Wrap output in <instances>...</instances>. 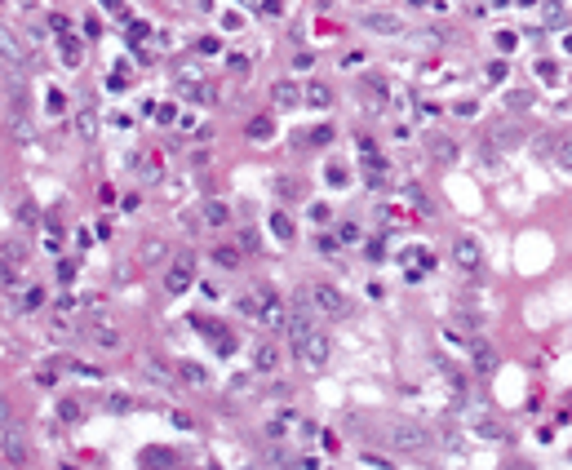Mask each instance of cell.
<instances>
[{
  "instance_id": "obj_1",
  "label": "cell",
  "mask_w": 572,
  "mask_h": 470,
  "mask_svg": "<svg viewBox=\"0 0 572 470\" xmlns=\"http://www.w3.org/2000/svg\"><path fill=\"white\" fill-rule=\"evenodd\" d=\"M307 297H311V306H315V315L319 320H346L350 315V297L338 289V284H307Z\"/></svg>"
},
{
  "instance_id": "obj_2",
  "label": "cell",
  "mask_w": 572,
  "mask_h": 470,
  "mask_svg": "<svg viewBox=\"0 0 572 470\" xmlns=\"http://www.w3.org/2000/svg\"><path fill=\"white\" fill-rule=\"evenodd\" d=\"M386 444H391L395 452H422L430 444V430L422 422H391L386 426Z\"/></svg>"
},
{
  "instance_id": "obj_3",
  "label": "cell",
  "mask_w": 572,
  "mask_h": 470,
  "mask_svg": "<svg viewBox=\"0 0 572 470\" xmlns=\"http://www.w3.org/2000/svg\"><path fill=\"white\" fill-rule=\"evenodd\" d=\"M293 346H297V360H302V368H307V373H319V368L328 364V333H324V328L307 333V338L293 342Z\"/></svg>"
},
{
  "instance_id": "obj_4",
  "label": "cell",
  "mask_w": 572,
  "mask_h": 470,
  "mask_svg": "<svg viewBox=\"0 0 572 470\" xmlns=\"http://www.w3.org/2000/svg\"><path fill=\"white\" fill-rule=\"evenodd\" d=\"M253 293H258V324L262 328H284V311H289V306L280 302V293L266 289V284H258Z\"/></svg>"
},
{
  "instance_id": "obj_5",
  "label": "cell",
  "mask_w": 572,
  "mask_h": 470,
  "mask_svg": "<svg viewBox=\"0 0 572 470\" xmlns=\"http://www.w3.org/2000/svg\"><path fill=\"white\" fill-rule=\"evenodd\" d=\"M191 284H195V262L191 258H178L169 271H164V293H169V297H182Z\"/></svg>"
},
{
  "instance_id": "obj_6",
  "label": "cell",
  "mask_w": 572,
  "mask_h": 470,
  "mask_svg": "<svg viewBox=\"0 0 572 470\" xmlns=\"http://www.w3.org/2000/svg\"><path fill=\"white\" fill-rule=\"evenodd\" d=\"M452 262H457L466 275H475L484 266V253H479V244L470 240V235H457V240H452Z\"/></svg>"
},
{
  "instance_id": "obj_7",
  "label": "cell",
  "mask_w": 572,
  "mask_h": 470,
  "mask_svg": "<svg viewBox=\"0 0 572 470\" xmlns=\"http://www.w3.org/2000/svg\"><path fill=\"white\" fill-rule=\"evenodd\" d=\"M0 448H5V457H9L13 466H23V462L31 457V448H27V435H23V426H18V422L0 430Z\"/></svg>"
},
{
  "instance_id": "obj_8",
  "label": "cell",
  "mask_w": 572,
  "mask_h": 470,
  "mask_svg": "<svg viewBox=\"0 0 572 470\" xmlns=\"http://www.w3.org/2000/svg\"><path fill=\"white\" fill-rule=\"evenodd\" d=\"M253 373H262V377H271V373H280V364H284V350L275 346V342H258L253 346Z\"/></svg>"
},
{
  "instance_id": "obj_9",
  "label": "cell",
  "mask_w": 572,
  "mask_h": 470,
  "mask_svg": "<svg viewBox=\"0 0 572 470\" xmlns=\"http://www.w3.org/2000/svg\"><path fill=\"white\" fill-rule=\"evenodd\" d=\"M466 350H470V368H475L479 377H493V373H497V350L488 346V342H479V338H475Z\"/></svg>"
},
{
  "instance_id": "obj_10",
  "label": "cell",
  "mask_w": 572,
  "mask_h": 470,
  "mask_svg": "<svg viewBox=\"0 0 572 470\" xmlns=\"http://www.w3.org/2000/svg\"><path fill=\"white\" fill-rule=\"evenodd\" d=\"M0 62H5V67H27V49H23L18 36H13V31H5V27H0Z\"/></svg>"
},
{
  "instance_id": "obj_11",
  "label": "cell",
  "mask_w": 572,
  "mask_h": 470,
  "mask_svg": "<svg viewBox=\"0 0 572 470\" xmlns=\"http://www.w3.org/2000/svg\"><path fill=\"white\" fill-rule=\"evenodd\" d=\"M142 377H147V382H156V386H173V377H178V373H173V368L164 364L160 355H147V360H142Z\"/></svg>"
},
{
  "instance_id": "obj_12",
  "label": "cell",
  "mask_w": 572,
  "mask_h": 470,
  "mask_svg": "<svg viewBox=\"0 0 572 470\" xmlns=\"http://www.w3.org/2000/svg\"><path fill=\"white\" fill-rule=\"evenodd\" d=\"M364 27L377 31V36H399V31H404L399 13H364Z\"/></svg>"
},
{
  "instance_id": "obj_13",
  "label": "cell",
  "mask_w": 572,
  "mask_h": 470,
  "mask_svg": "<svg viewBox=\"0 0 572 470\" xmlns=\"http://www.w3.org/2000/svg\"><path fill=\"white\" fill-rule=\"evenodd\" d=\"M470 430H475L479 440H488V444H506V440H510V430H506V426H497V422H488V417L470 422Z\"/></svg>"
},
{
  "instance_id": "obj_14",
  "label": "cell",
  "mask_w": 572,
  "mask_h": 470,
  "mask_svg": "<svg viewBox=\"0 0 572 470\" xmlns=\"http://www.w3.org/2000/svg\"><path fill=\"white\" fill-rule=\"evenodd\" d=\"M200 222H205V227H227L231 222V209L222 205V200H209V205L200 209Z\"/></svg>"
},
{
  "instance_id": "obj_15",
  "label": "cell",
  "mask_w": 572,
  "mask_h": 470,
  "mask_svg": "<svg viewBox=\"0 0 572 470\" xmlns=\"http://www.w3.org/2000/svg\"><path fill=\"white\" fill-rule=\"evenodd\" d=\"M89 338H93V346H103V350H120V333H115V328H107V324H93L89 328Z\"/></svg>"
},
{
  "instance_id": "obj_16",
  "label": "cell",
  "mask_w": 572,
  "mask_h": 470,
  "mask_svg": "<svg viewBox=\"0 0 572 470\" xmlns=\"http://www.w3.org/2000/svg\"><path fill=\"white\" fill-rule=\"evenodd\" d=\"M76 133H80L85 142L98 138V115H93V107H80V115H76Z\"/></svg>"
},
{
  "instance_id": "obj_17",
  "label": "cell",
  "mask_w": 572,
  "mask_h": 470,
  "mask_svg": "<svg viewBox=\"0 0 572 470\" xmlns=\"http://www.w3.org/2000/svg\"><path fill=\"white\" fill-rule=\"evenodd\" d=\"M271 98H275V107H297V85L293 80H275V89H271Z\"/></svg>"
},
{
  "instance_id": "obj_18",
  "label": "cell",
  "mask_w": 572,
  "mask_h": 470,
  "mask_svg": "<svg viewBox=\"0 0 572 470\" xmlns=\"http://www.w3.org/2000/svg\"><path fill=\"white\" fill-rule=\"evenodd\" d=\"M404 262H408L413 271H435V253H430V248H422V244L408 248V253H404Z\"/></svg>"
},
{
  "instance_id": "obj_19",
  "label": "cell",
  "mask_w": 572,
  "mask_h": 470,
  "mask_svg": "<svg viewBox=\"0 0 572 470\" xmlns=\"http://www.w3.org/2000/svg\"><path fill=\"white\" fill-rule=\"evenodd\" d=\"M209 262L213 266H222V271H235V266H240V248H213V253H209Z\"/></svg>"
},
{
  "instance_id": "obj_20",
  "label": "cell",
  "mask_w": 572,
  "mask_h": 470,
  "mask_svg": "<svg viewBox=\"0 0 572 470\" xmlns=\"http://www.w3.org/2000/svg\"><path fill=\"white\" fill-rule=\"evenodd\" d=\"M271 231H275V240H293V235H297V227H293V217L289 213H271Z\"/></svg>"
},
{
  "instance_id": "obj_21",
  "label": "cell",
  "mask_w": 572,
  "mask_h": 470,
  "mask_svg": "<svg viewBox=\"0 0 572 470\" xmlns=\"http://www.w3.org/2000/svg\"><path fill=\"white\" fill-rule=\"evenodd\" d=\"M178 377L191 382V386H205V382H209V373H205V368H200L195 360H182V364H178Z\"/></svg>"
},
{
  "instance_id": "obj_22",
  "label": "cell",
  "mask_w": 572,
  "mask_h": 470,
  "mask_svg": "<svg viewBox=\"0 0 572 470\" xmlns=\"http://www.w3.org/2000/svg\"><path fill=\"white\" fill-rule=\"evenodd\" d=\"M430 151H435V160H440V164L457 160V142H452V138H430Z\"/></svg>"
},
{
  "instance_id": "obj_23",
  "label": "cell",
  "mask_w": 572,
  "mask_h": 470,
  "mask_svg": "<svg viewBox=\"0 0 572 470\" xmlns=\"http://www.w3.org/2000/svg\"><path fill=\"white\" fill-rule=\"evenodd\" d=\"M248 138H253V142H271L275 138V125L266 120V115H258V120H248Z\"/></svg>"
},
{
  "instance_id": "obj_24",
  "label": "cell",
  "mask_w": 572,
  "mask_h": 470,
  "mask_svg": "<svg viewBox=\"0 0 572 470\" xmlns=\"http://www.w3.org/2000/svg\"><path fill=\"white\" fill-rule=\"evenodd\" d=\"M80 58H85V45H80V40H62V62L80 67Z\"/></svg>"
},
{
  "instance_id": "obj_25",
  "label": "cell",
  "mask_w": 572,
  "mask_h": 470,
  "mask_svg": "<svg viewBox=\"0 0 572 470\" xmlns=\"http://www.w3.org/2000/svg\"><path fill=\"white\" fill-rule=\"evenodd\" d=\"M164 253H169V244H164V240H147V244H142V253H138V258H142V262H160Z\"/></svg>"
},
{
  "instance_id": "obj_26",
  "label": "cell",
  "mask_w": 572,
  "mask_h": 470,
  "mask_svg": "<svg viewBox=\"0 0 572 470\" xmlns=\"http://www.w3.org/2000/svg\"><path fill=\"white\" fill-rule=\"evenodd\" d=\"M9 129H13V138H18V142H27V138H31V125H27V115H23V107L13 111V120H9Z\"/></svg>"
},
{
  "instance_id": "obj_27",
  "label": "cell",
  "mask_w": 572,
  "mask_h": 470,
  "mask_svg": "<svg viewBox=\"0 0 572 470\" xmlns=\"http://www.w3.org/2000/svg\"><path fill=\"white\" fill-rule=\"evenodd\" d=\"M307 103H311V107H328V103H333L328 85H311V89H307Z\"/></svg>"
},
{
  "instance_id": "obj_28",
  "label": "cell",
  "mask_w": 572,
  "mask_h": 470,
  "mask_svg": "<svg viewBox=\"0 0 572 470\" xmlns=\"http://www.w3.org/2000/svg\"><path fill=\"white\" fill-rule=\"evenodd\" d=\"M293 426H297V413H280L275 422H271V435H275V440H280V435H289Z\"/></svg>"
},
{
  "instance_id": "obj_29",
  "label": "cell",
  "mask_w": 572,
  "mask_h": 470,
  "mask_svg": "<svg viewBox=\"0 0 572 470\" xmlns=\"http://www.w3.org/2000/svg\"><path fill=\"white\" fill-rule=\"evenodd\" d=\"M307 142H311V147H328V142H333V125L311 129V133H307Z\"/></svg>"
},
{
  "instance_id": "obj_30",
  "label": "cell",
  "mask_w": 572,
  "mask_h": 470,
  "mask_svg": "<svg viewBox=\"0 0 572 470\" xmlns=\"http://www.w3.org/2000/svg\"><path fill=\"white\" fill-rule=\"evenodd\" d=\"M147 462H151V466H169V462H173V452H164V448H147V452H142V466H147Z\"/></svg>"
},
{
  "instance_id": "obj_31",
  "label": "cell",
  "mask_w": 572,
  "mask_h": 470,
  "mask_svg": "<svg viewBox=\"0 0 572 470\" xmlns=\"http://www.w3.org/2000/svg\"><path fill=\"white\" fill-rule=\"evenodd\" d=\"M519 138H524V133H519V129H497V133H493V142H497L501 151H506V147H515Z\"/></svg>"
},
{
  "instance_id": "obj_32",
  "label": "cell",
  "mask_w": 572,
  "mask_h": 470,
  "mask_svg": "<svg viewBox=\"0 0 572 470\" xmlns=\"http://www.w3.org/2000/svg\"><path fill=\"white\" fill-rule=\"evenodd\" d=\"M58 417H62V422H80V399H62Z\"/></svg>"
},
{
  "instance_id": "obj_33",
  "label": "cell",
  "mask_w": 572,
  "mask_h": 470,
  "mask_svg": "<svg viewBox=\"0 0 572 470\" xmlns=\"http://www.w3.org/2000/svg\"><path fill=\"white\" fill-rule=\"evenodd\" d=\"M18 306H23V311H36V306H45V289H27Z\"/></svg>"
},
{
  "instance_id": "obj_34",
  "label": "cell",
  "mask_w": 572,
  "mask_h": 470,
  "mask_svg": "<svg viewBox=\"0 0 572 470\" xmlns=\"http://www.w3.org/2000/svg\"><path fill=\"white\" fill-rule=\"evenodd\" d=\"M413 40L422 45V49H435V45H444V31H417Z\"/></svg>"
},
{
  "instance_id": "obj_35",
  "label": "cell",
  "mask_w": 572,
  "mask_h": 470,
  "mask_svg": "<svg viewBox=\"0 0 572 470\" xmlns=\"http://www.w3.org/2000/svg\"><path fill=\"white\" fill-rule=\"evenodd\" d=\"M528 103H532V93H506V107L510 111H524Z\"/></svg>"
},
{
  "instance_id": "obj_36",
  "label": "cell",
  "mask_w": 572,
  "mask_h": 470,
  "mask_svg": "<svg viewBox=\"0 0 572 470\" xmlns=\"http://www.w3.org/2000/svg\"><path fill=\"white\" fill-rule=\"evenodd\" d=\"M338 240H342V244H355V240H360V227H355V222H342Z\"/></svg>"
},
{
  "instance_id": "obj_37",
  "label": "cell",
  "mask_w": 572,
  "mask_h": 470,
  "mask_svg": "<svg viewBox=\"0 0 572 470\" xmlns=\"http://www.w3.org/2000/svg\"><path fill=\"white\" fill-rule=\"evenodd\" d=\"M217 49H222V45H217L213 36H205V40H200V45H195V54H205V58H213V54H217Z\"/></svg>"
},
{
  "instance_id": "obj_38",
  "label": "cell",
  "mask_w": 572,
  "mask_h": 470,
  "mask_svg": "<svg viewBox=\"0 0 572 470\" xmlns=\"http://www.w3.org/2000/svg\"><path fill=\"white\" fill-rule=\"evenodd\" d=\"M559 169L572 173V142H559Z\"/></svg>"
},
{
  "instance_id": "obj_39",
  "label": "cell",
  "mask_w": 572,
  "mask_h": 470,
  "mask_svg": "<svg viewBox=\"0 0 572 470\" xmlns=\"http://www.w3.org/2000/svg\"><path fill=\"white\" fill-rule=\"evenodd\" d=\"M515 40H519L515 31H497V49H501V54H506V49H515Z\"/></svg>"
},
{
  "instance_id": "obj_40",
  "label": "cell",
  "mask_w": 572,
  "mask_h": 470,
  "mask_svg": "<svg viewBox=\"0 0 572 470\" xmlns=\"http://www.w3.org/2000/svg\"><path fill=\"white\" fill-rule=\"evenodd\" d=\"M537 76H542V80H554V76H559V67L542 58V62H537Z\"/></svg>"
},
{
  "instance_id": "obj_41",
  "label": "cell",
  "mask_w": 572,
  "mask_h": 470,
  "mask_svg": "<svg viewBox=\"0 0 572 470\" xmlns=\"http://www.w3.org/2000/svg\"><path fill=\"white\" fill-rule=\"evenodd\" d=\"M138 173H142V178H160V160H142Z\"/></svg>"
},
{
  "instance_id": "obj_42",
  "label": "cell",
  "mask_w": 572,
  "mask_h": 470,
  "mask_svg": "<svg viewBox=\"0 0 572 470\" xmlns=\"http://www.w3.org/2000/svg\"><path fill=\"white\" fill-rule=\"evenodd\" d=\"M506 76H510L506 62H493V67H488V80H506Z\"/></svg>"
},
{
  "instance_id": "obj_43",
  "label": "cell",
  "mask_w": 572,
  "mask_h": 470,
  "mask_svg": "<svg viewBox=\"0 0 572 470\" xmlns=\"http://www.w3.org/2000/svg\"><path fill=\"white\" fill-rule=\"evenodd\" d=\"M13 426V408H9V399H0V430Z\"/></svg>"
},
{
  "instance_id": "obj_44",
  "label": "cell",
  "mask_w": 572,
  "mask_h": 470,
  "mask_svg": "<svg viewBox=\"0 0 572 470\" xmlns=\"http://www.w3.org/2000/svg\"><path fill=\"white\" fill-rule=\"evenodd\" d=\"M111 408H115V413H129L133 399H129V395H111Z\"/></svg>"
},
{
  "instance_id": "obj_45",
  "label": "cell",
  "mask_w": 572,
  "mask_h": 470,
  "mask_svg": "<svg viewBox=\"0 0 572 470\" xmlns=\"http://www.w3.org/2000/svg\"><path fill=\"white\" fill-rule=\"evenodd\" d=\"M169 422L182 426V430H191V417H187V413H169Z\"/></svg>"
},
{
  "instance_id": "obj_46",
  "label": "cell",
  "mask_w": 572,
  "mask_h": 470,
  "mask_svg": "<svg viewBox=\"0 0 572 470\" xmlns=\"http://www.w3.org/2000/svg\"><path fill=\"white\" fill-rule=\"evenodd\" d=\"M328 182H333V187H342V182H346V169H338V164H333V169H328Z\"/></svg>"
},
{
  "instance_id": "obj_47",
  "label": "cell",
  "mask_w": 572,
  "mask_h": 470,
  "mask_svg": "<svg viewBox=\"0 0 572 470\" xmlns=\"http://www.w3.org/2000/svg\"><path fill=\"white\" fill-rule=\"evenodd\" d=\"M13 280V266H0V284H9Z\"/></svg>"
},
{
  "instance_id": "obj_48",
  "label": "cell",
  "mask_w": 572,
  "mask_h": 470,
  "mask_svg": "<svg viewBox=\"0 0 572 470\" xmlns=\"http://www.w3.org/2000/svg\"><path fill=\"white\" fill-rule=\"evenodd\" d=\"M519 5H537V0H519Z\"/></svg>"
},
{
  "instance_id": "obj_49",
  "label": "cell",
  "mask_w": 572,
  "mask_h": 470,
  "mask_svg": "<svg viewBox=\"0 0 572 470\" xmlns=\"http://www.w3.org/2000/svg\"><path fill=\"white\" fill-rule=\"evenodd\" d=\"M568 462H572V457H568Z\"/></svg>"
}]
</instances>
